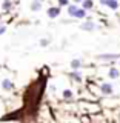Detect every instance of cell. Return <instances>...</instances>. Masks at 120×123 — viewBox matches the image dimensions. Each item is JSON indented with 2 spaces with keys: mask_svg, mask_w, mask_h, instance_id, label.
Segmentation results:
<instances>
[{
  "mask_svg": "<svg viewBox=\"0 0 120 123\" xmlns=\"http://www.w3.org/2000/svg\"><path fill=\"white\" fill-rule=\"evenodd\" d=\"M31 9L32 11H40L42 9V2L40 0H34V2L31 3Z\"/></svg>",
  "mask_w": 120,
  "mask_h": 123,
  "instance_id": "8",
  "label": "cell"
},
{
  "mask_svg": "<svg viewBox=\"0 0 120 123\" xmlns=\"http://www.w3.org/2000/svg\"><path fill=\"white\" fill-rule=\"evenodd\" d=\"M40 45H42V46H46V45H48V40H42Z\"/></svg>",
  "mask_w": 120,
  "mask_h": 123,
  "instance_id": "18",
  "label": "cell"
},
{
  "mask_svg": "<svg viewBox=\"0 0 120 123\" xmlns=\"http://www.w3.org/2000/svg\"><path fill=\"white\" fill-rule=\"evenodd\" d=\"M63 97H65V98H71V97H72V92L69 91V89H65V91H63Z\"/></svg>",
  "mask_w": 120,
  "mask_h": 123,
  "instance_id": "15",
  "label": "cell"
},
{
  "mask_svg": "<svg viewBox=\"0 0 120 123\" xmlns=\"http://www.w3.org/2000/svg\"><path fill=\"white\" fill-rule=\"evenodd\" d=\"M99 59H102V60H115V59H120V54H100Z\"/></svg>",
  "mask_w": 120,
  "mask_h": 123,
  "instance_id": "3",
  "label": "cell"
},
{
  "mask_svg": "<svg viewBox=\"0 0 120 123\" xmlns=\"http://www.w3.org/2000/svg\"><path fill=\"white\" fill-rule=\"evenodd\" d=\"M108 75H109V79H119V77H120V71L117 68H111L109 72H108Z\"/></svg>",
  "mask_w": 120,
  "mask_h": 123,
  "instance_id": "7",
  "label": "cell"
},
{
  "mask_svg": "<svg viewBox=\"0 0 120 123\" xmlns=\"http://www.w3.org/2000/svg\"><path fill=\"white\" fill-rule=\"evenodd\" d=\"M106 6H109L111 9H117V8H119V2H117V0H109Z\"/></svg>",
  "mask_w": 120,
  "mask_h": 123,
  "instance_id": "12",
  "label": "cell"
},
{
  "mask_svg": "<svg viewBox=\"0 0 120 123\" xmlns=\"http://www.w3.org/2000/svg\"><path fill=\"white\" fill-rule=\"evenodd\" d=\"M119 6H120V3H119Z\"/></svg>",
  "mask_w": 120,
  "mask_h": 123,
  "instance_id": "21",
  "label": "cell"
},
{
  "mask_svg": "<svg viewBox=\"0 0 120 123\" xmlns=\"http://www.w3.org/2000/svg\"><path fill=\"white\" fill-rule=\"evenodd\" d=\"M77 9H79V6H77V5H68V15L74 17V14H76Z\"/></svg>",
  "mask_w": 120,
  "mask_h": 123,
  "instance_id": "10",
  "label": "cell"
},
{
  "mask_svg": "<svg viewBox=\"0 0 120 123\" xmlns=\"http://www.w3.org/2000/svg\"><path fill=\"white\" fill-rule=\"evenodd\" d=\"M71 77H72L74 80H77V82H80V80H82V75H80V72H77V71L71 72Z\"/></svg>",
  "mask_w": 120,
  "mask_h": 123,
  "instance_id": "14",
  "label": "cell"
},
{
  "mask_svg": "<svg viewBox=\"0 0 120 123\" xmlns=\"http://www.w3.org/2000/svg\"><path fill=\"white\" fill-rule=\"evenodd\" d=\"M46 14H48V17L56 18V17H59V15H60V8L59 6H51V8H48Z\"/></svg>",
  "mask_w": 120,
  "mask_h": 123,
  "instance_id": "1",
  "label": "cell"
},
{
  "mask_svg": "<svg viewBox=\"0 0 120 123\" xmlns=\"http://www.w3.org/2000/svg\"><path fill=\"white\" fill-rule=\"evenodd\" d=\"M94 28H95V25L92 22H85L80 25V29H83V31H92Z\"/></svg>",
  "mask_w": 120,
  "mask_h": 123,
  "instance_id": "5",
  "label": "cell"
},
{
  "mask_svg": "<svg viewBox=\"0 0 120 123\" xmlns=\"http://www.w3.org/2000/svg\"><path fill=\"white\" fill-rule=\"evenodd\" d=\"M108 2H109V0H100V5L106 6V5H108Z\"/></svg>",
  "mask_w": 120,
  "mask_h": 123,
  "instance_id": "17",
  "label": "cell"
},
{
  "mask_svg": "<svg viewBox=\"0 0 120 123\" xmlns=\"http://www.w3.org/2000/svg\"><path fill=\"white\" fill-rule=\"evenodd\" d=\"M2 8H3V11H9L11 8H13V3H11L9 0H5V2H3V5H2Z\"/></svg>",
  "mask_w": 120,
  "mask_h": 123,
  "instance_id": "13",
  "label": "cell"
},
{
  "mask_svg": "<svg viewBox=\"0 0 120 123\" xmlns=\"http://www.w3.org/2000/svg\"><path fill=\"white\" fill-rule=\"evenodd\" d=\"M100 89H102V92L105 95H109V94H113V86H111L109 83H103L102 86H100Z\"/></svg>",
  "mask_w": 120,
  "mask_h": 123,
  "instance_id": "4",
  "label": "cell"
},
{
  "mask_svg": "<svg viewBox=\"0 0 120 123\" xmlns=\"http://www.w3.org/2000/svg\"><path fill=\"white\" fill-rule=\"evenodd\" d=\"M2 88H3L5 91H11V89L14 88V83L11 82L9 79H3V80H2Z\"/></svg>",
  "mask_w": 120,
  "mask_h": 123,
  "instance_id": "2",
  "label": "cell"
},
{
  "mask_svg": "<svg viewBox=\"0 0 120 123\" xmlns=\"http://www.w3.org/2000/svg\"><path fill=\"white\" fill-rule=\"evenodd\" d=\"M85 15H86V11H85V9H82V8H79V9L76 11L74 17H77V18H83Z\"/></svg>",
  "mask_w": 120,
  "mask_h": 123,
  "instance_id": "11",
  "label": "cell"
},
{
  "mask_svg": "<svg viewBox=\"0 0 120 123\" xmlns=\"http://www.w3.org/2000/svg\"><path fill=\"white\" fill-rule=\"evenodd\" d=\"M80 66H82V60H79V59H74L71 62V68L74 69V71H77V69H80Z\"/></svg>",
  "mask_w": 120,
  "mask_h": 123,
  "instance_id": "9",
  "label": "cell"
},
{
  "mask_svg": "<svg viewBox=\"0 0 120 123\" xmlns=\"http://www.w3.org/2000/svg\"><path fill=\"white\" fill-rule=\"evenodd\" d=\"M119 65H120V63H119Z\"/></svg>",
  "mask_w": 120,
  "mask_h": 123,
  "instance_id": "22",
  "label": "cell"
},
{
  "mask_svg": "<svg viewBox=\"0 0 120 123\" xmlns=\"http://www.w3.org/2000/svg\"><path fill=\"white\" fill-rule=\"evenodd\" d=\"M57 2H59V8L60 6H68V3H69L68 0H57Z\"/></svg>",
  "mask_w": 120,
  "mask_h": 123,
  "instance_id": "16",
  "label": "cell"
},
{
  "mask_svg": "<svg viewBox=\"0 0 120 123\" xmlns=\"http://www.w3.org/2000/svg\"><path fill=\"white\" fill-rule=\"evenodd\" d=\"M5 31H6V28H5V26H0V34H3Z\"/></svg>",
  "mask_w": 120,
  "mask_h": 123,
  "instance_id": "19",
  "label": "cell"
},
{
  "mask_svg": "<svg viewBox=\"0 0 120 123\" xmlns=\"http://www.w3.org/2000/svg\"><path fill=\"white\" fill-rule=\"evenodd\" d=\"M92 6H94V0H83L82 2V9H92Z\"/></svg>",
  "mask_w": 120,
  "mask_h": 123,
  "instance_id": "6",
  "label": "cell"
},
{
  "mask_svg": "<svg viewBox=\"0 0 120 123\" xmlns=\"http://www.w3.org/2000/svg\"><path fill=\"white\" fill-rule=\"evenodd\" d=\"M74 2H76V3H79V2H80V3H82V2H83V0H74Z\"/></svg>",
  "mask_w": 120,
  "mask_h": 123,
  "instance_id": "20",
  "label": "cell"
}]
</instances>
